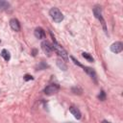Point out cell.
Listing matches in <instances>:
<instances>
[{
  "mask_svg": "<svg viewBox=\"0 0 123 123\" xmlns=\"http://www.w3.org/2000/svg\"><path fill=\"white\" fill-rule=\"evenodd\" d=\"M52 48H53V50L60 56V57H62L63 60H67L68 59V55H67V52L56 41V39L53 37V44H52Z\"/></svg>",
  "mask_w": 123,
  "mask_h": 123,
  "instance_id": "1",
  "label": "cell"
},
{
  "mask_svg": "<svg viewBox=\"0 0 123 123\" xmlns=\"http://www.w3.org/2000/svg\"><path fill=\"white\" fill-rule=\"evenodd\" d=\"M49 14L52 17V19L57 23H60V22H62L63 20V15H62V13L61 12V11L58 8H52L49 11Z\"/></svg>",
  "mask_w": 123,
  "mask_h": 123,
  "instance_id": "2",
  "label": "cell"
},
{
  "mask_svg": "<svg viewBox=\"0 0 123 123\" xmlns=\"http://www.w3.org/2000/svg\"><path fill=\"white\" fill-rule=\"evenodd\" d=\"M60 89V86L57 85V84H51V85H48L45 88H44V93L47 94V95H52V94H55L59 91Z\"/></svg>",
  "mask_w": 123,
  "mask_h": 123,
  "instance_id": "3",
  "label": "cell"
},
{
  "mask_svg": "<svg viewBox=\"0 0 123 123\" xmlns=\"http://www.w3.org/2000/svg\"><path fill=\"white\" fill-rule=\"evenodd\" d=\"M93 13L95 15V17L97 19H99L101 22H102V25H103V28L105 30V32L107 33V28H106V24H105V21L103 19V16H102V12H101V7L99 6H95L94 9H93Z\"/></svg>",
  "mask_w": 123,
  "mask_h": 123,
  "instance_id": "4",
  "label": "cell"
},
{
  "mask_svg": "<svg viewBox=\"0 0 123 123\" xmlns=\"http://www.w3.org/2000/svg\"><path fill=\"white\" fill-rule=\"evenodd\" d=\"M41 48L44 51V53H46L48 56H50L51 53H52V51H53L52 44H50V42L47 41V40H44V41L41 42Z\"/></svg>",
  "mask_w": 123,
  "mask_h": 123,
  "instance_id": "5",
  "label": "cell"
},
{
  "mask_svg": "<svg viewBox=\"0 0 123 123\" xmlns=\"http://www.w3.org/2000/svg\"><path fill=\"white\" fill-rule=\"evenodd\" d=\"M122 49H123V44L121 41H116L111 45V51L115 53V54L120 53L122 51Z\"/></svg>",
  "mask_w": 123,
  "mask_h": 123,
  "instance_id": "6",
  "label": "cell"
},
{
  "mask_svg": "<svg viewBox=\"0 0 123 123\" xmlns=\"http://www.w3.org/2000/svg\"><path fill=\"white\" fill-rule=\"evenodd\" d=\"M10 26H11V28H12L13 31H15V32H18V31H20V29H21L20 23H19V21H18L16 18H12V19L10 20Z\"/></svg>",
  "mask_w": 123,
  "mask_h": 123,
  "instance_id": "7",
  "label": "cell"
},
{
  "mask_svg": "<svg viewBox=\"0 0 123 123\" xmlns=\"http://www.w3.org/2000/svg\"><path fill=\"white\" fill-rule=\"evenodd\" d=\"M34 34H35V37H36L37 38H39V39H42V38H44V37H46L45 31H44L42 28H40V27L36 28Z\"/></svg>",
  "mask_w": 123,
  "mask_h": 123,
  "instance_id": "8",
  "label": "cell"
},
{
  "mask_svg": "<svg viewBox=\"0 0 123 123\" xmlns=\"http://www.w3.org/2000/svg\"><path fill=\"white\" fill-rule=\"evenodd\" d=\"M69 111H70V112L74 115V117L77 118V119H80L81 116H82V113H81L80 110H79L77 107H75V106H71V107L69 108Z\"/></svg>",
  "mask_w": 123,
  "mask_h": 123,
  "instance_id": "9",
  "label": "cell"
},
{
  "mask_svg": "<svg viewBox=\"0 0 123 123\" xmlns=\"http://www.w3.org/2000/svg\"><path fill=\"white\" fill-rule=\"evenodd\" d=\"M80 67H83L84 68V70L92 78V79H94V81L96 82V73H95V71L92 69V68H90V67H86V66H84V65H82V64H80L79 65Z\"/></svg>",
  "mask_w": 123,
  "mask_h": 123,
  "instance_id": "10",
  "label": "cell"
},
{
  "mask_svg": "<svg viewBox=\"0 0 123 123\" xmlns=\"http://www.w3.org/2000/svg\"><path fill=\"white\" fill-rule=\"evenodd\" d=\"M1 56H2V58H3L6 62H9V61H10V59H11L10 52H9L8 50H6V49H3V50L1 51Z\"/></svg>",
  "mask_w": 123,
  "mask_h": 123,
  "instance_id": "11",
  "label": "cell"
},
{
  "mask_svg": "<svg viewBox=\"0 0 123 123\" xmlns=\"http://www.w3.org/2000/svg\"><path fill=\"white\" fill-rule=\"evenodd\" d=\"M10 8V3L7 1H0V12L6 11Z\"/></svg>",
  "mask_w": 123,
  "mask_h": 123,
  "instance_id": "12",
  "label": "cell"
},
{
  "mask_svg": "<svg viewBox=\"0 0 123 123\" xmlns=\"http://www.w3.org/2000/svg\"><path fill=\"white\" fill-rule=\"evenodd\" d=\"M82 56H83L86 61H88V62H94V59L92 58V56H91L90 54L86 53V52H83V53H82Z\"/></svg>",
  "mask_w": 123,
  "mask_h": 123,
  "instance_id": "13",
  "label": "cell"
},
{
  "mask_svg": "<svg viewBox=\"0 0 123 123\" xmlns=\"http://www.w3.org/2000/svg\"><path fill=\"white\" fill-rule=\"evenodd\" d=\"M57 64H58V66H59L60 68H62V70H66V65L63 63V62H62V61L58 60V61H57Z\"/></svg>",
  "mask_w": 123,
  "mask_h": 123,
  "instance_id": "14",
  "label": "cell"
},
{
  "mask_svg": "<svg viewBox=\"0 0 123 123\" xmlns=\"http://www.w3.org/2000/svg\"><path fill=\"white\" fill-rule=\"evenodd\" d=\"M105 98H106V94H105L104 90H101L100 93H99V95H98V99H100L101 101H104Z\"/></svg>",
  "mask_w": 123,
  "mask_h": 123,
  "instance_id": "15",
  "label": "cell"
},
{
  "mask_svg": "<svg viewBox=\"0 0 123 123\" xmlns=\"http://www.w3.org/2000/svg\"><path fill=\"white\" fill-rule=\"evenodd\" d=\"M47 66H48L47 64H45L44 62H41V63L38 65V68H39V69H44V68H46Z\"/></svg>",
  "mask_w": 123,
  "mask_h": 123,
  "instance_id": "16",
  "label": "cell"
},
{
  "mask_svg": "<svg viewBox=\"0 0 123 123\" xmlns=\"http://www.w3.org/2000/svg\"><path fill=\"white\" fill-rule=\"evenodd\" d=\"M34 78L31 76V75H28V74H26L25 76H24V80L25 81H29V80H33Z\"/></svg>",
  "mask_w": 123,
  "mask_h": 123,
  "instance_id": "17",
  "label": "cell"
},
{
  "mask_svg": "<svg viewBox=\"0 0 123 123\" xmlns=\"http://www.w3.org/2000/svg\"><path fill=\"white\" fill-rule=\"evenodd\" d=\"M72 91H73L74 93H77V91H80V92L82 93V89L79 88V87H72Z\"/></svg>",
  "mask_w": 123,
  "mask_h": 123,
  "instance_id": "18",
  "label": "cell"
},
{
  "mask_svg": "<svg viewBox=\"0 0 123 123\" xmlns=\"http://www.w3.org/2000/svg\"><path fill=\"white\" fill-rule=\"evenodd\" d=\"M37 49H33V51H32V55H33L34 57L37 55Z\"/></svg>",
  "mask_w": 123,
  "mask_h": 123,
  "instance_id": "19",
  "label": "cell"
},
{
  "mask_svg": "<svg viewBox=\"0 0 123 123\" xmlns=\"http://www.w3.org/2000/svg\"><path fill=\"white\" fill-rule=\"evenodd\" d=\"M102 123H111V122H109V121H106V120H104Z\"/></svg>",
  "mask_w": 123,
  "mask_h": 123,
  "instance_id": "20",
  "label": "cell"
},
{
  "mask_svg": "<svg viewBox=\"0 0 123 123\" xmlns=\"http://www.w3.org/2000/svg\"><path fill=\"white\" fill-rule=\"evenodd\" d=\"M0 42H1V40H0Z\"/></svg>",
  "mask_w": 123,
  "mask_h": 123,
  "instance_id": "21",
  "label": "cell"
}]
</instances>
